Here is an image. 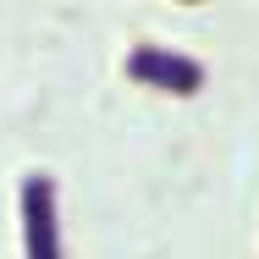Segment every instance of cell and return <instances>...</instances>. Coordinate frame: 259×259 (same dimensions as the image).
<instances>
[{
    "mask_svg": "<svg viewBox=\"0 0 259 259\" xmlns=\"http://www.w3.org/2000/svg\"><path fill=\"white\" fill-rule=\"evenodd\" d=\"M17 221H22V259H61V193H55V177H45V171L22 177Z\"/></svg>",
    "mask_w": 259,
    "mask_h": 259,
    "instance_id": "cell-1",
    "label": "cell"
},
{
    "mask_svg": "<svg viewBox=\"0 0 259 259\" xmlns=\"http://www.w3.org/2000/svg\"><path fill=\"white\" fill-rule=\"evenodd\" d=\"M127 77L171 94V100H188V94L204 89V66L188 50H171V45H133L127 50Z\"/></svg>",
    "mask_w": 259,
    "mask_h": 259,
    "instance_id": "cell-2",
    "label": "cell"
}]
</instances>
